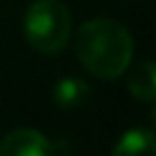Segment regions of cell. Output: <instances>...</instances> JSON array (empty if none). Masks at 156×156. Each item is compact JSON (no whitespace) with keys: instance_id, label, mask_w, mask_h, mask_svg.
Instances as JSON below:
<instances>
[{"instance_id":"6da1fadb","label":"cell","mask_w":156,"mask_h":156,"mask_svg":"<svg viewBox=\"0 0 156 156\" xmlns=\"http://www.w3.org/2000/svg\"><path fill=\"white\" fill-rule=\"evenodd\" d=\"M76 55L92 76L115 80L133 60V37L119 21L92 19L76 34Z\"/></svg>"},{"instance_id":"7a4b0ae2","label":"cell","mask_w":156,"mask_h":156,"mask_svg":"<svg viewBox=\"0 0 156 156\" xmlns=\"http://www.w3.org/2000/svg\"><path fill=\"white\" fill-rule=\"evenodd\" d=\"M23 34L34 51L55 55L67 48L71 16L60 0H34L23 16Z\"/></svg>"},{"instance_id":"3957f363","label":"cell","mask_w":156,"mask_h":156,"mask_svg":"<svg viewBox=\"0 0 156 156\" xmlns=\"http://www.w3.org/2000/svg\"><path fill=\"white\" fill-rule=\"evenodd\" d=\"M51 142L37 129H14L0 140V156H46Z\"/></svg>"},{"instance_id":"277c9868","label":"cell","mask_w":156,"mask_h":156,"mask_svg":"<svg viewBox=\"0 0 156 156\" xmlns=\"http://www.w3.org/2000/svg\"><path fill=\"white\" fill-rule=\"evenodd\" d=\"M92 99V87L85 83L83 78L76 76H67L60 78L53 85V101L58 108L71 110V108H80Z\"/></svg>"},{"instance_id":"5b68a950","label":"cell","mask_w":156,"mask_h":156,"mask_svg":"<svg viewBox=\"0 0 156 156\" xmlns=\"http://www.w3.org/2000/svg\"><path fill=\"white\" fill-rule=\"evenodd\" d=\"M154 149H156L154 131H149V129H129L115 142L112 156H142V154H151Z\"/></svg>"},{"instance_id":"8992f818","label":"cell","mask_w":156,"mask_h":156,"mask_svg":"<svg viewBox=\"0 0 156 156\" xmlns=\"http://www.w3.org/2000/svg\"><path fill=\"white\" fill-rule=\"evenodd\" d=\"M129 92L133 94L140 101L151 103L156 99V67L151 60H145V62L136 64L129 73Z\"/></svg>"}]
</instances>
